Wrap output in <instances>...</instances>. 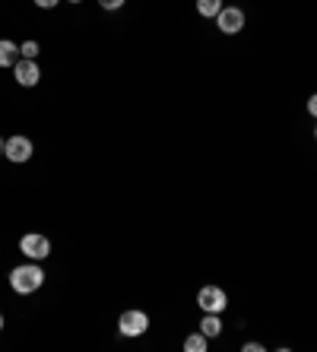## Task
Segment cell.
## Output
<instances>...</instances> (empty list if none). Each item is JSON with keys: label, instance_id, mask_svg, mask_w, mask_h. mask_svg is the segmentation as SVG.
<instances>
[{"label": "cell", "instance_id": "obj_4", "mask_svg": "<svg viewBox=\"0 0 317 352\" xmlns=\"http://www.w3.org/2000/svg\"><path fill=\"white\" fill-rule=\"evenodd\" d=\"M118 330H121V336H143L149 330V314L131 308V311H124L118 318Z\"/></svg>", "mask_w": 317, "mask_h": 352}, {"label": "cell", "instance_id": "obj_10", "mask_svg": "<svg viewBox=\"0 0 317 352\" xmlns=\"http://www.w3.org/2000/svg\"><path fill=\"white\" fill-rule=\"evenodd\" d=\"M222 7H226L222 0H197V13H200L204 19H216Z\"/></svg>", "mask_w": 317, "mask_h": 352}, {"label": "cell", "instance_id": "obj_1", "mask_svg": "<svg viewBox=\"0 0 317 352\" xmlns=\"http://www.w3.org/2000/svg\"><path fill=\"white\" fill-rule=\"evenodd\" d=\"M10 286H13V292H19V295L39 292V289L45 286V270L39 267V261L13 267V270H10Z\"/></svg>", "mask_w": 317, "mask_h": 352}, {"label": "cell", "instance_id": "obj_20", "mask_svg": "<svg viewBox=\"0 0 317 352\" xmlns=\"http://www.w3.org/2000/svg\"><path fill=\"white\" fill-rule=\"evenodd\" d=\"M314 140H317V127H314Z\"/></svg>", "mask_w": 317, "mask_h": 352}, {"label": "cell", "instance_id": "obj_9", "mask_svg": "<svg viewBox=\"0 0 317 352\" xmlns=\"http://www.w3.org/2000/svg\"><path fill=\"white\" fill-rule=\"evenodd\" d=\"M200 333H204L206 340H216V336L222 333V320H219V314H204V320H200Z\"/></svg>", "mask_w": 317, "mask_h": 352}, {"label": "cell", "instance_id": "obj_19", "mask_svg": "<svg viewBox=\"0 0 317 352\" xmlns=\"http://www.w3.org/2000/svg\"><path fill=\"white\" fill-rule=\"evenodd\" d=\"M0 330H3V314H0Z\"/></svg>", "mask_w": 317, "mask_h": 352}, {"label": "cell", "instance_id": "obj_7", "mask_svg": "<svg viewBox=\"0 0 317 352\" xmlns=\"http://www.w3.org/2000/svg\"><path fill=\"white\" fill-rule=\"evenodd\" d=\"M216 25H219V32H226V35H238L244 29V10L241 7H222L219 16H216Z\"/></svg>", "mask_w": 317, "mask_h": 352}, {"label": "cell", "instance_id": "obj_17", "mask_svg": "<svg viewBox=\"0 0 317 352\" xmlns=\"http://www.w3.org/2000/svg\"><path fill=\"white\" fill-rule=\"evenodd\" d=\"M3 146H7V140H0V156H3Z\"/></svg>", "mask_w": 317, "mask_h": 352}, {"label": "cell", "instance_id": "obj_2", "mask_svg": "<svg viewBox=\"0 0 317 352\" xmlns=\"http://www.w3.org/2000/svg\"><path fill=\"white\" fill-rule=\"evenodd\" d=\"M197 305L204 308V314H222L228 305V295H226V289H219V286H204L197 292Z\"/></svg>", "mask_w": 317, "mask_h": 352}, {"label": "cell", "instance_id": "obj_14", "mask_svg": "<svg viewBox=\"0 0 317 352\" xmlns=\"http://www.w3.org/2000/svg\"><path fill=\"white\" fill-rule=\"evenodd\" d=\"M57 3H61V0H35L39 10H51V7H57Z\"/></svg>", "mask_w": 317, "mask_h": 352}, {"label": "cell", "instance_id": "obj_6", "mask_svg": "<svg viewBox=\"0 0 317 352\" xmlns=\"http://www.w3.org/2000/svg\"><path fill=\"white\" fill-rule=\"evenodd\" d=\"M13 76H17L19 86L32 89V86H39L41 70H39V64H35V58H19L17 64H13Z\"/></svg>", "mask_w": 317, "mask_h": 352}, {"label": "cell", "instance_id": "obj_15", "mask_svg": "<svg viewBox=\"0 0 317 352\" xmlns=\"http://www.w3.org/2000/svg\"><path fill=\"white\" fill-rule=\"evenodd\" d=\"M308 115H311V118H317V92L308 98Z\"/></svg>", "mask_w": 317, "mask_h": 352}, {"label": "cell", "instance_id": "obj_8", "mask_svg": "<svg viewBox=\"0 0 317 352\" xmlns=\"http://www.w3.org/2000/svg\"><path fill=\"white\" fill-rule=\"evenodd\" d=\"M23 58V51H19V45L17 41H10V38H0V67H3V70H13V64H17V60Z\"/></svg>", "mask_w": 317, "mask_h": 352}, {"label": "cell", "instance_id": "obj_16", "mask_svg": "<svg viewBox=\"0 0 317 352\" xmlns=\"http://www.w3.org/2000/svg\"><path fill=\"white\" fill-rule=\"evenodd\" d=\"M244 352H263L261 343H244Z\"/></svg>", "mask_w": 317, "mask_h": 352}, {"label": "cell", "instance_id": "obj_12", "mask_svg": "<svg viewBox=\"0 0 317 352\" xmlns=\"http://www.w3.org/2000/svg\"><path fill=\"white\" fill-rule=\"evenodd\" d=\"M19 51H23V58H39V41H25L19 45Z\"/></svg>", "mask_w": 317, "mask_h": 352}, {"label": "cell", "instance_id": "obj_3", "mask_svg": "<svg viewBox=\"0 0 317 352\" xmlns=\"http://www.w3.org/2000/svg\"><path fill=\"white\" fill-rule=\"evenodd\" d=\"M19 251H23L29 261H45V257L51 254V241H48V235L29 232V235L19 238Z\"/></svg>", "mask_w": 317, "mask_h": 352}, {"label": "cell", "instance_id": "obj_11", "mask_svg": "<svg viewBox=\"0 0 317 352\" xmlns=\"http://www.w3.org/2000/svg\"><path fill=\"white\" fill-rule=\"evenodd\" d=\"M206 349H210V340H206L200 330L190 333V336H184V352H206Z\"/></svg>", "mask_w": 317, "mask_h": 352}, {"label": "cell", "instance_id": "obj_18", "mask_svg": "<svg viewBox=\"0 0 317 352\" xmlns=\"http://www.w3.org/2000/svg\"><path fill=\"white\" fill-rule=\"evenodd\" d=\"M67 3H83V0H67Z\"/></svg>", "mask_w": 317, "mask_h": 352}, {"label": "cell", "instance_id": "obj_5", "mask_svg": "<svg viewBox=\"0 0 317 352\" xmlns=\"http://www.w3.org/2000/svg\"><path fill=\"white\" fill-rule=\"evenodd\" d=\"M32 153H35L32 140L23 137V133H17V137H10V140H7V146H3V156H7L10 162H17V165L29 162V159H32Z\"/></svg>", "mask_w": 317, "mask_h": 352}, {"label": "cell", "instance_id": "obj_13", "mask_svg": "<svg viewBox=\"0 0 317 352\" xmlns=\"http://www.w3.org/2000/svg\"><path fill=\"white\" fill-rule=\"evenodd\" d=\"M127 0H98V7L102 10H121Z\"/></svg>", "mask_w": 317, "mask_h": 352}]
</instances>
